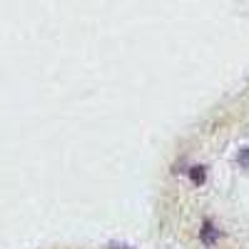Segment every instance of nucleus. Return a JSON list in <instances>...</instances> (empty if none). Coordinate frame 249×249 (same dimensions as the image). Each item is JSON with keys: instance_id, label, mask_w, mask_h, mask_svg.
<instances>
[{"instance_id": "obj_1", "label": "nucleus", "mask_w": 249, "mask_h": 249, "mask_svg": "<svg viewBox=\"0 0 249 249\" xmlns=\"http://www.w3.org/2000/svg\"><path fill=\"white\" fill-rule=\"evenodd\" d=\"M219 237H222V232L214 227V222L204 219V224H202V232H199V239L204 242V247H214V244L219 242Z\"/></svg>"}, {"instance_id": "obj_2", "label": "nucleus", "mask_w": 249, "mask_h": 249, "mask_svg": "<svg viewBox=\"0 0 249 249\" xmlns=\"http://www.w3.org/2000/svg\"><path fill=\"white\" fill-rule=\"evenodd\" d=\"M204 179H207V167H202V164H195V167L190 170V182H192L195 187H199V184H204Z\"/></svg>"}, {"instance_id": "obj_3", "label": "nucleus", "mask_w": 249, "mask_h": 249, "mask_svg": "<svg viewBox=\"0 0 249 249\" xmlns=\"http://www.w3.org/2000/svg\"><path fill=\"white\" fill-rule=\"evenodd\" d=\"M237 164H239V167H244V170H249V147H242L237 152Z\"/></svg>"}, {"instance_id": "obj_4", "label": "nucleus", "mask_w": 249, "mask_h": 249, "mask_svg": "<svg viewBox=\"0 0 249 249\" xmlns=\"http://www.w3.org/2000/svg\"><path fill=\"white\" fill-rule=\"evenodd\" d=\"M110 249H130V247H120V244H112Z\"/></svg>"}]
</instances>
